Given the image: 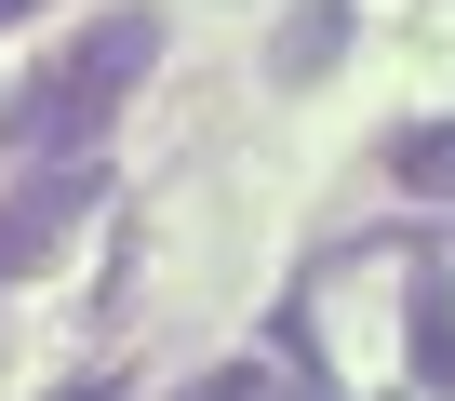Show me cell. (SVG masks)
Masks as SVG:
<instances>
[{
  "mask_svg": "<svg viewBox=\"0 0 455 401\" xmlns=\"http://www.w3.org/2000/svg\"><path fill=\"white\" fill-rule=\"evenodd\" d=\"M148 67H161V14H108V28H81V41L54 54V81H41L28 134H41V147H81V134H108V107H121Z\"/></svg>",
  "mask_w": 455,
  "mask_h": 401,
  "instance_id": "1",
  "label": "cell"
},
{
  "mask_svg": "<svg viewBox=\"0 0 455 401\" xmlns=\"http://www.w3.org/2000/svg\"><path fill=\"white\" fill-rule=\"evenodd\" d=\"M94 200H108V161L81 174V161H54L28 200H0V281H28V268H54L68 241H81V215H94Z\"/></svg>",
  "mask_w": 455,
  "mask_h": 401,
  "instance_id": "2",
  "label": "cell"
},
{
  "mask_svg": "<svg viewBox=\"0 0 455 401\" xmlns=\"http://www.w3.org/2000/svg\"><path fill=\"white\" fill-rule=\"evenodd\" d=\"M402 361H415V388H455V281L442 268H415V295H402Z\"/></svg>",
  "mask_w": 455,
  "mask_h": 401,
  "instance_id": "3",
  "label": "cell"
},
{
  "mask_svg": "<svg viewBox=\"0 0 455 401\" xmlns=\"http://www.w3.org/2000/svg\"><path fill=\"white\" fill-rule=\"evenodd\" d=\"M335 54H348V0H295L282 41H268V67H282V81H322Z\"/></svg>",
  "mask_w": 455,
  "mask_h": 401,
  "instance_id": "4",
  "label": "cell"
},
{
  "mask_svg": "<svg viewBox=\"0 0 455 401\" xmlns=\"http://www.w3.org/2000/svg\"><path fill=\"white\" fill-rule=\"evenodd\" d=\"M388 174H402L415 200H455V121H415V134L388 147Z\"/></svg>",
  "mask_w": 455,
  "mask_h": 401,
  "instance_id": "5",
  "label": "cell"
},
{
  "mask_svg": "<svg viewBox=\"0 0 455 401\" xmlns=\"http://www.w3.org/2000/svg\"><path fill=\"white\" fill-rule=\"evenodd\" d=\"M282 348H295V388H282V401H348V388H335V361H322V321H308V295L282 308Z\"/></svg>",
  "mask_w": 455,
  "mask_h": 401,
  "instance_id": "6",
  "label": "cell"
},
{
  "mask_svg": "<svg viewBox=\"0 0 455 401\" xmlns=\"http://www.w3.org/2000/svg\"><path fill=\"white\" fill-rule=\"evenodd\" d=\"M174 401H255V374H242V361H228V374H188Z\"/></svg>",
  "mask_w": 455,
  "mask_h": 401,
  "instance_id": "7",
  "label": "cell"
},
{
  "mask_svg": "<svg viewBox=\"0 0 455 401\" xmlns=\"http://www.w3.org/2000/svg\"><path fill=\"white\" fill-rule=\"evenodd\" d=\"M54 401H134V388H121V374H81V388H54Z\"/></svg>",
  "mask_w": 455,
  "mask_h": 401,
  "instance_id": "8",
  "label": "cell"
},
{
  "mask_svg": "<svg viewBox=\"0 0 455 401\" xmlns=\"http://www.w3.org/2000/svg\"><path fill=\"white\" fill-rule=\"evenodd\" d=\"M14 14H41V0H0V28H14Z\"/></svg>",
  "mask_w": 455,
  "mask_h": 401,
  "instance_id": "9",
  "label": "cell"
}]
</instances>
